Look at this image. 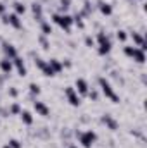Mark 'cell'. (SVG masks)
Wrapping results in <instances>:
<instances>
[{"instance_id":"6da1fadb","label":"cell","mask_w":147,"mask_h":148,"mask_svg":"<svg viewBox=\"0 0 147 148\" xmlns=\"http://www.w3.org/2000/svg\"><path fill=\"white\" fill-rule=\"evenodd\" d=\"M97 83H99V86H101V91L106 95V98H109L112 100V103H119V97L114 93V90H112V86L109 84V81L104 77V76H101L99 79H97Z\"/></svg>"},{"instance_id":"7a4b0ae2","label":"cell","mask_w":147,"mask_h":148,"mask_svg":"<svg viewBox=\"0 0 147 148\" xmlns=\"http://www.w3.org/2000/svg\"><path fill=\"white\" fill-rule=\"evenodd\" d=\"M76 136H78V140H80V145L83 148H92V145L97 141V133L95 131H92V129H88V131H76Z\"/></svg>"},{"instance_id":"3957f363","label":"cell","mask_w":147,"mask_h":148,"mask_svg":"<svg viewBox=\"0 0 147 148\" xmlns=\"http://www.w3.org/2000/svg\"><path fill=\"white\" fill-rule=\"evenodd\" d=\"M52 21L55 23V24H59L66 33H69L71 31V24H73V17L69 16V14H52Z\"/></svg>"},{"instance_id":"277c9868","label":"cell","mask_w":147,"mask_h":148,"mask_svg":"<svg viewBox=\"0 0 147 148\" xmlns=\"http://www.w3.org/2000/svg\"><path fill=\"white\" fill-rule=\"evenodd\" d=\"M64 95L68 97L69 105H73V107H80L81 98H80V95L76 93V90H74L73 86H66V88H64Z\"/></svg>"},{"instance_id":"5b68a950","label":"cell","mask_w":147,"mask_h":148,"mask_svg":"<svg viewBox=\"0 0 147 148\" xmlns=\"http://www.w3.org/2000/svg\"><path fill=\"white\" fill-rule=\"evenodd\" d=\"M101 121H102V124H106V127L111 129V131H116V129L119 127V124L116 122V119H114L111 114H104V115L101 117Z\"/></svg>"},{"instance_id":"8992f818","label":"cell","mask_w":147,"mask_h":148,"mask_svg":"<svg viewBox=\"0 0 147 148\" xmlns=\"http://www.w3.org/2000/svg\"><path fill=\"white\" fill-rule=\"evenodd\" d=\"M2 50H3L5 57H7V59H10V60L17 57V50H16V47H14V45H10L9 41H3V43H2Z\"/></svg>"},{"instance_id":"52a82bcc","label":"cell","mask_w":147,"mask_h":148,"mask_svg":"<svg viewBox=\"0 0 147 148\" xmlns=\"http://www.w3.org/2000/svg\"><path fill=\"white\" fill-rule=\"evenodd\" d=\"M74 90H76V93H80V95H83V97H87V93H88V90H90V86H88V83L83 79V77H78L76 79V83H74Z\"/></svg>"},{"instance_id":"ba28073f","label":"cell","mask_w":147,"mask_h":148,"mask_svg":"<svg viewBox=\"0 0 147 148\" xmlns=\"http://www.w3.org/2000/svg\"><path fill=\"white\" fill-rule=\"evenodd\" d=\"M33 107H35V110H37L38 115H43V117H49V114H50V109L43 103V102H40V100H35L33 102Z\"/></svg>"},{"instance_id":"9c48e42d","label":"cell","mask_w":147,"mask_h":148,"mask_svg":"<svg viewBox=\"0 0 147 148\" xmlns=\"http://www.w3.org/2000/svg\"><path fill=\"white\" fill-rule=\"evenodd\" d=\"M12 62H14V66H16V69H17V74L21 76V77H24L28 71H26V66H24V60L21 59V57H16V59H12Z\"/></svg>"},{"instance_id":"30bf717a","label":"cell","mask_w":147,"mask_h":148,"mask_svg":"<svg viewBox=\"0 0 147 148\" xmlns=\"http://www.w3.org/2000/svg\"><path fill=\"white\" fill-rule=\"evenodd\" d=\"M132 59H133L135 62H139V64H144V62H146V52H144L142 48L135 47V48H133V53H132Z\"/></svg>"},{"instance_id":"8fae6325","label":"cell","mask_w":147,"mask_h":148,"mask_svg":"<svg viewBox=\"0 0 147 148\" xmlns=\"http://www.w3.org/2000/svg\"><path fill=\"white\" fill-rule=\"evenodd\" d=\"M31 10H33V16H35V19H37L38 23L45 21V19H43V9H42V5H40V3L35 2V3L31 5Z\"/></svg>"},{"instance_id":"7c38bea8","label":"cell","mask_w":147,"mask_h":148,"mask_svg":"<svg viewBox=\"0 0 147 148\" xmlns=\"http://www.w3.org/2000/svg\"><path fill=\"white\" fill-rule=\"evenodd\" d=\"M0 69H2V73L5 74V76H9L10 71H12V62H10V59L3 57V59L0 60Z\"/></svg>"},{"instance_id":"4fadbf2b","label":"cell","mask_w":147,"mask_h":148,"mask_svg":"<svg viewBox=\"0 0 147 148\" xmlns=\"http://www.w3.org/2000/svg\"><path fill=\"white\" fill-rule=\"evenodd\" d=\"M9 24H10L14 29H21V28H23V23H21V19H19L17 14H9Z\"/></svg>"},{"instance_id":"5bb4252c","label":"cell","mask_w":147,"mask_h":148,"mask_svg":"<svg viewBox=\"0 0 147 148\" xmlns=\"http://www.w3.org/2000/svg\"><path fill=\"white\" fill-rule=\"evenodd\" d=\"M49 62V66H50V69L54 71V73H61L62 69H64V66H62V62L59 60V59H50V60H47Z\"/></svg>"},{"instance_id":"9a60e30c","label":"cell","mask_w":147,"mask_h":148,"mask_svg":"<svg viewBox=\"0 0 147 148\" xmlns=\"http://www.w3.org/2000/svg\"><path fill=\"white\" fill-rule=\"evenodd\" d=\"M97 7H99V10H101L104 16H111V14H112V7H111V3H107V2L99 0V2H97Z\"/></svg>"},{"instance_id":"2e32d148","label":"cell","mask_w":147,"mask_h":148,"mask_svg":"<svg viewBox=\"0 0 147 148\" xmlns=\"http://www.w3.org/2000/svg\"><path fill=\"white\" fill-rule=\"evenodd\" d=\"M19 117H21L23 124H26V126H31V124H33V115H31V112L30 110H21Z\"/></svg>"},{"instance_id":"e0dca14e","label":"cell","mask_w":147,"mask_h":148,"mask_svg":"<svg viewBox=\"0 0 147 148\" xmlns=\"http://www.w3.org/2000/svg\"><path fill=\"white\" fill-rule=\"evenodd\" d=\"M40 31H42V35L50 36V35H52V26H50V23H49V21H42V23H40Z\"/></svg>"},{"instance_id":"ac0fdd59","label":"cell","mask_w":147,"mask_h":148,"mask_svg":"<svg viewBox=\"0 0 147 148\" xmlns=\"http://www.w3.org/2000/svg\"><path fill=\"white\" fill-rule=\"evenodd\" d=\"M12 7H14V14H17V16H21V14L26 12V5L23 2H14Z\"/></svg>"},{"instance_id":"d6986e66","label":"cell","mask_w":147,"mask_h":148,"mask_svg":"<svg viewBox=\"0 0 147 148\" xmlns=\"http://www.w3.org/2000/svg\"><path fill=\"white\" fill-rule=\"evenodd\" d=\"M111 47H112V43H102V45H99V48H97V53L99 55H107L111 52Z\"/></svg>"},{"instance_id":"ffe728a7","label":"cell","mask_w":147,"mask_h":148,"mask_svg":"<svg viewBox=\"0 0 147 148\" xmlns=\"http://www.w3.org/2000/svg\"><path fill=\"white\" fill-rule=\"evenodd\" d=\"M97 41H99V45H102V43H109L111 38H109V35H107L106 31H99V33H97Z\"/></svg>"},{"instance_id":"44dd1931","label":"cell","mask_w":147,"mask_h":148,"mask_svg":"<svg viewBox=\"0 0 147 148\" xmlns=\"http://www.w3.org/2000/svg\"><path fill=\"white\" fill-rule=\"evenodd\" d=\"M21 110H23V109H21V105H19L17 102L10 103V107H9V114H10V115H19Z\"/></svg>"},{"instance_id":"7402d4cb","label":"cell","mask_w":147,"mask_h":148,"mask_svg":"<svg viewBox=\"0 0 147 148\" xmlns=\"http://www.w3.org/2000/svg\"><path fill=\"white\" fill-rule=\"evenodd\" d=\"M71 7V0H59V12H66Z\"/></svg>"},{"instance_id":"603a6c76","label":"cell","mask_w":147,"mask_h":148,"mask_svg":"<svg viewBox=\"0 0 147 148\" xmlns=\"http://www.w3.org/2000/svg\"><path fill=\"white\" fill-rule=\"evenodd\" d=\"M87 97H88L90 100H94V102H97V100H99V91H97L95 88H92V90H88V93H87Z\"/></svg>"},{"instance_id":"cb8c5ba5","label":"cell","mask_w":147,"mask_h":148,"mask_svg":"<svg viewBox=\"0 0 147 148\" xmlns=\"http://www.w3.org/2000/svg\"><path fill=\"white\" fill-rule=\"evenodd\" d=\"M38 43H40V45H42V48H45V50L50 47V43L47 41V36H45V35H40V36H38Z\"/></svg>"},{"instance_id":"d4e9b609","label":"cell","mask_w":147,"mask_h":148,"mask_svg":"<svg viewBox=\"0 0 147 148\" xmlns=\"http://www.w3.org/2000/svg\"><path fill=\"white\" fill-rule=\"evenodd\" d=\"M116 38H118L119 41H126L128 35H126V31H125V29H118V31H116Z\"/></svg>"},{"instance_id":"484cf974","label":"cell","mask_w":147,"mask_h":148,"mask_svg":"<svg viewBox=\"0 0 147 148\" xmlns=\"http://www.w3.org/2000/svg\"><path fill=\"white\" fill-rule=\"evenodd\" d=\"M30 91H31V95H40V86L37 83H30Z\"/></svg>"},{"instance_id":"4316f807","label":"cell","mask_w":147,"mask_h":148,"mask_svg":"<svg viewBox=\"0 0 147 148\" xmlns=\"http://www.w3.org/2000/svg\"><path fill=\"white\" fill-rule=\"evenodd\" d=\"M9 147L10 148H23V143L19 140H14L12 138V140H9Z\"/></svg>"},{"instance_id":"83f0119b","label":"cell","mask_w":147,"mask_h":148,"mask_svg":"<svg viewBox=\"0 0 147 148\" xmlns=\"http://www.w3.org/2000/svg\"><path fill=\"white\" fill-rule=\"evenodd\" d=\"M85 45L92 48V47L95 45V40H94V38H92V36H85Z\"/></svg>"},{"instance_id":"f1b7e54d","label":"cell","mask_w":147,"mask_h":148,"mask_svg":"<svg viewBox=\"0 0 147 148\" xmlns=\"http://www.w3.org/2000/svg\"><path fill=\"white\" fill-rule=\"evenodd\" d=\"M7 93H9V97H17V93H19V91L12 86V88H9V91H7Z\"/></svg>"},{"instance_id":"f546056e","label":"cell","mask_w":147,"mask_h":148,"mask_svg":"<svg viewBox=\"0 0 147 148\" xmlns=\"http://www.w3.org/2000/svg\"><path fill=\"white\" fill-rule=\"evenodd\" d=\"M5 10H7V5H5L3 2H0V16H3V14H5Z\"/></svg>"},{"instance_id":"4dcf8cb0","label":"cell","mask_w":147,"mask_h":148,"mask_svg":"<svg viewBox=\"0 0 147 148\" xmlns=\"http://www.w3.org/2000/svg\"><path fill=\"white\" fill-rule=\"evenodd\" d=\"M68 145H69V147H68V148H78V147H76V145H74V143H68Z\"/></svg>"},{"instance_id":"1f68e13d","label":"cell","mask_w":147,"mask_h":148,"mask_svg":"<svg viewBox=\"0 0 147 148\" xmlns=\"http://www.w3.org/2000/svg\"><path fill=\"white\" fill-rule=\"evenodd\" d=\"M2 148H10V147H9V143H7V145H3Z\"/></svg>"}]
</instances>
